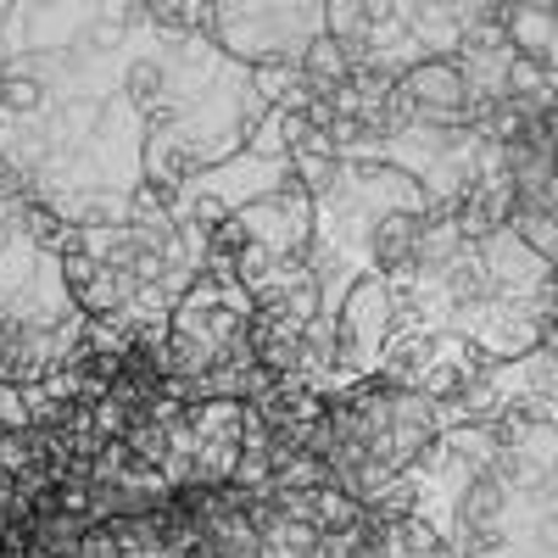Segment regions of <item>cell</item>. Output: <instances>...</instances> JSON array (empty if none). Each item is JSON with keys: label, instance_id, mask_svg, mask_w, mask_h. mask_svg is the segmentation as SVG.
<instances>
[{"label": "cell", "instance_id": "cell-4", "mask_svg": "<svg viewBox=\"0 0 558 558\" xmlns=\"http://www.w3.org/2000/svg\"><path fill=\"white\" fill-rule=\"evenodd\" d=\"M436 347H441L436 330H425V324H402V330L391 336V347H386L375 375L391 380V386H402V391H418V386H425V368L436 363Z\"/></svg>", "mask_w": 558, "mask_h": 558}, {"label": "cell", "instance_id": "cell-13", "mask_svg": "<svg viewBox=\"0 0 558 558\" xmlns=\"http://www.w3.org/2000/svg\"><path fill=\"white\" fill-rule=\"evenodd\" d=\"M23 430H34L23 386H0V436H23Z\"/></svg>", "mask_w": 558, "mask_h": 558}, {"label": "cell", "instance_id": "cell-5", "mask_svg": "<svg viewBox=\"0 0 558 558\" xmlns=\"http://www.w3.org/2000/svg\"><path fill=\"white\" fill-rule=\"evenodd\" d=\"M508 39H514L520 57H536V62L553 68V57H558L553 0H508Z\"/></svg>", "mask_w": 558, "mask_h": 558}, {"label": "cell", "instance_id": "cell-2", "mask_svg": "<svg viewBox=\"0 0 558 558\" xmlns=\"http://www.w3.org/2000/svg\"><path fill=\"white\" fill-rule=\"evenodd\" d=\"M402 330L397 318V296L386 286V274H363L347 291L341 313H336V347H341V380H368L380 368L391 336Z\"/></svg>", "mask_w": 558, "mask_h": 558}, {"label": "cell", "instance_id": "cell-15", "mask_svg": "<svg viewBox=\"0 0 558 558\" xmlns=\"http://www.w3.org/2000/svg\"><path fill=\"white\" fill-rule=\"evenodd\" d=\"M17 196H28V173L0 151V202H17Z\"/></svg>", "mask_w": 558, "mask_h": 558}, {"label": "cell", "instance_id": "cell-8", "mask_svg": "<svg viewBox=\"0 0 558 558\" xmlns=\"http://www.w3.org/2000/svg\"><path fill=\"white\" fill-rule=\"evenodd\" d=\"M191 425H196L202 441L241 447V436H246V402H196L191 408Z\"/></svg>", "mask_w": 558, "mask_h": 558}, {"label": "cell", "instance_id": "cell-1", "mask_svg": "<svg viewBox=\"0 0 558 558\" xmlns=\"http://www.w3.org/2000/svg\"><path fill=\"white\" fill-rule=\"evenodd\" d=\"M324 34V0H218L213 7V39L241 68L263 62H302V51Z\"/></svg>", "mask_w": 558, "mask_h": 558}, {"label": "cell", "instance_id": "cell-10", "mask_svg": "<svg viewBox=\"0 0 558 558\" xmlns=\"http://www.w3.org/2000/svg\"><path fill=\"white\" fill-rule=\"evenodd\" d=\"M313 520H318V531H324V536H352V531H357V520H363V502H357V497H347L341 486H324V492L313 497Z\"/></svg>", "mask_w": 558, "mask_h": 558}, {"label": "cell", "instance_id": "cell-18", "mask_svg": "<svg viewBox=\"0 0 558 558\" xmlns=\"http://www.w3.org/2000/svg\"><path fill=\"white\" fill-rule=\"evenodd\" d=\"M553 268H558V263H553Z\"/></svg>", "mask_w": 558, "mask_h": 558}, {"label": "cell", "instance_id": "cell-7", "mask_svg": "<svg viewBox=\"0 0 558 558\" xmlns=\"http://www.w3.org/2000/svg\"><path fill=\"white\" fill-rule=\"evenodd\" d=\"M296 73H302V84L313 89L318 101H330L336 89L352 78V57H347V45H336L330 34H318L307 51H302V62H296Z\"/></svg>", "mask_w": 558, "mask_h": 558}, {"label": "cell", "instance_id": "cell-3", "mask_svg": "<svg viewBox=\"0 0 558 558\" xmlns=\"http://www.w3.org/2000/svg\"><path fill=\"white\" fill-rule=\"evenodd\" d=\"M492 441L502 452H520V458H536V463H547V470H558V418L542 397L508 391L502 413L492 418Z\"/></svg>", "mask_w": 558, "mask_h": 558}, {"label": "cell", "instance_id": "cell-17", "mask_svg": "<svg viewBox=\"0 0 558 558\" xmlns=\"http://www.w3.org/2000/svg\"><path fill=\"white\" fill-rule=\"evenodd\" d=\"M0 547H7V525H0Z\"/></svg>", "mask_w": 558, "mask_h": 558}, {"label": "cell", "instance_id": "cell-14", "mask_svg": "<svg viewBox=\"0 0 558 558\" xmlns=\"http://www.w3.org/2000/svg\"><path fill=\"white\" fill-rule=\"evenodd\" d=\"M525 313H531V324H536L542 336L553 330V324H558V274L547 279V286H536V291L525 296Z\"/></svg>", "mask_w": 558, "mask_h": 558}, {"label": "cell", "instance_id": "cell-12", "mask_svg": "<svg viewBox=\"0 0 558 558\" xmlns=\"http://www.w3.org/2000/svg\"><path fill=\"white\" fill-rule=\"evenodd\" d=\"M296 84H302L296 62H263V68H252V89H257V96H263L268 107H279Z\"/></svg>", "mask_w": 558, "mask_h": 558}, {"label": "cell", "instance_id": "cell-16", "mask_svg": "<svg viewBox=\"0 0 558 558\" xmlns=\"http://www.w3.org/2000/svg\"><path fill=\"white\" fill-rule=\"evenodd\" d=\"M12 7H17V0H0V39H7V23H12Z\"/></svg>", "mask_w": 558, "mask_h": 558}, {"label": "cell", "instance_id": "cell-11", "mask_svg": "<svg viewBox=\"0 0 558 558\" xmlns=\"http://www.w3.org/2000/svg\"><path fill=\"white\" fill-rule=\"evenodd\" d=\"M418 497H425V492H418V481H413V475H397V481H386L375 497H368L363 508H368L375 520H386V525H402V520L418 514Z\"/></svg>", "mask_w": 558, "mask_h": 558}, {"label": "cell", "instance_id": "cell-9", "mask_svg": "<svg viewBox=\"0 0 558 558\" xmlns=\"http://www.w3.org/2000/svg\"><path fill=\"white\" fill-rule=\"evenodd\" d=\"M0 107H7L17 123H28V118H45V107H51V89H45L28 68H17L12 62V73L0 78Z\"/></svg>", "mask_w": 558, "mask_h": 558}, {"label": "cell", "instance_id": "cell-6", "mask_svg": "<svg viewBox=\"0 0 558 558\" xmlns=\"http://www.w3.org/2000/svg\"><path fill=\"white\" fill-rule=\"evenodd\" d=\"M39 263H45V257L23 241V229L12 223L7 202H0V302H12L17 291H28L34 274H39Z\"/></svg>", "mask_w": 558, "mask_h": 558}]
</instances>
